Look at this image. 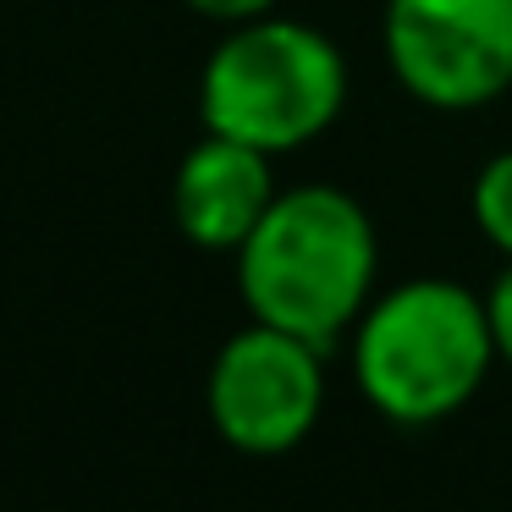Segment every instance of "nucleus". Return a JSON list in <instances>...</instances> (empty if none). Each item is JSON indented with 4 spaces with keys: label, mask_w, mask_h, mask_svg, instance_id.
<instances>
[{
    "label": "nucleus",
    "mask_w": 512,
    "mask_h": 512,
    "mask_svg": "<svg viewBox=\"0 0 512 512\" xmlns=\"http://www.w3.org/2000/svg\"><path fill=\"white\" fill-rule=\"evenodd\" d=\"M347 105V56L292 17L237 23L199 78L204 133L265 149L270 160L314 144Z\"/></svg>",
    "instance_id": "nucleus-3"
},
{
    "label": "nucleus",
    "mask_w": 512,
    "mask_h": 512,
    "mask_svg": "<svg viewBox=\"0 0 512 512\" xmlns=\"http://www.w3.org/2000/svg\"><path fill=\"white\" fill-rule=\"evenodd\" d=\"M276 6H281V0H188V12L210 17V23H226V28L254 23V17H270Z\"/></svg>",
    "instance_id": "nucleus-9"
},
{
    "label": "nucleus",
    "mask_w": 512,
    "mask_h": 512,
    "mask_svg": "<svg viewBox=\"0 0 512 512\" xmlns=\"http://www.w3.org/2000/svg\"><path fill=\"white\" fill-rule=\"evenodd\" d=\"M496 364V331L479 292L419 276L369 298L353 325V380L380 419L441 424L479 397Z\"/></svg>",
    "instance_id": "nucleus-2"
},
{
    "label": "nucleus",
    "mask_w": 512,
    "mask_h": 512,
    "mask_svg": "<svg viewBox=\"0 0 512 512\" xmlns=\"http://www.w3.org/2000/svg\"><path fill=\"white\" fill-rule=\"evenodd\" d=\"M270 204H276L270 155L221 133H204L171 177V215L182 237L210 254H237Z\"/></svg>",
    "instance_id": "nucleus-6"
},
{
    "label": "nucleus",
    "mask_w": 512,
    "mask_h": 512,
    "mask_svg": "<svg viewBox=\"0 0 512 512\" xmlns=\"http://www.w3.org/2000/svg\"><path fill=\"white\" fill-rule=\"evenodd\" d=\"M325 347L248 320L232 342L215 353L204 380L210 424L232 452L281 457L314 430L325 408Z\"/></svg>",
    "instance_id": "nucleus-4"
},
{
    "label": "nucleus",
    "mask_w": 512,
    "mask_h": 512,
    "mask_svg": "<svg viewBox=\"0 0 512 512\" xmlns=\"http://www.w3.org/2000/svg\"><path fill=\"white\" fill-rule=\"evenodd\" d=\"M386 61L430 111H479L512 89V0H386Z\"/></svg>",
    "instance_id": "nucleus-5"
},
{
    "label": "nucleus",
    "mask_w": 512,
    "mask_h": 512,
    "mask_svg": "<svg viewBox=\"0 0 512 512\" xmlns=\"http://www.w3.org/2000/svg\"><path fill=\"white\" fill-rule=\"evenodd\" d=\"M375 270V221L331 182L276 193L265 221L237 248V292L248 314L314 347L353 336L358 314L375 298Z\"/></svg>",
    "instance_id": "nucleus-1"
},
{
    "label": "nucleus",
    "mask_w": 512,
    "mask_h": 512,
    "mask_svg": "<svg viewBox=\"0 0 512 512\" xmlns=\"http://www.w3.org/2000/svg\"><path fill=\"white\" fill-rule=\"evenodd\" d=\"M468 199H474V221L485 232V243L512 259V149H501V155H490L479 166Z\"/></svg>",
    "instance_id": "nucleus-7"
},
{
    "label": "nucleus",
    "mask_w": 512,
    "mask_h": 512,
    "mask_svg": "<svg viewBox=\"0 0 512 512\" xmlns=\"http://www.w3.org/2000/svg\"><path fill=\"white\" fill-rule=\"evenodd\" d=\"M485 309H490V331H496V358L512 364V259L496 276V287L485 292Z\"/></svg>",
    "instance_id": "nucleus-8"
}]
</instances>
